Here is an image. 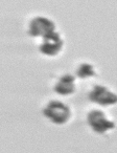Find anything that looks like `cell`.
I'll use <instances>...</instances> for the list:
<instances>
[{
    "mask_svg": "<svg viewBox=\"0 0 117 153\" xmlns=\"http://www.w3.org/2000/svg\"><path fill=\"white\" fill-rule=\"evenodd\" d=\"M53 90L60 96H71L75 91V76L65 74L55 83Z\"/></svg>",
    "mask_w": 117,
    "mask_h": 153,
    "instance_id": "cell-6",
    "label": "cell"
},
{
    "mask_svg": "<svg viewBox=\"0 0 117 153\" xmlns=\"http://www.w3.org/2000/svg\"><path fill=\"white\" fill-rule=\"evenodd\" d=\"M42 39L43 41L39 47V51L41 53L48 57H55L57 55H59L64 46V40L61 37L60 33H57V30Z\"/></svg>",
    "mask_w": 117,
    "mask_h": 153,
    "instance_id": "cell-4",
    "label": "cell"
},
{
    "mask_svg": "<svg viewBox=\"0 0 117 153\" xmlns=\"http://www.w3.org/2000/svg\"><path fill=\"white\" fill-rule=\"evenodd\" d=\"M43 114L55 125H64L69 121L71 111L69 106L57 100H51L43 108Z\"/></svg>",
    "mask_w": 117,
    "mask_h": 153,
    "instance_id": "cell-1",
    "label": "cell"
},
{
    "mask_svg": "<svg viewBox=\"0 0 117 153\" xmlns=\"http://www.w3.org/2000/svg\"><path fill=\"white\" fill-rule=\"evenodd\" d=\"M89 100L100 106H112L117 104V94L104 85H95L89 92Z\"/></svg>",
    "mask_w": 117,
    "mask_h": 153,
    "instance_id": "cell-5",
    "label": "cell"
},
{
    "mask_svg": "<svg viewBox=\"0 0 117 153\" xmlns=\"http://www.w3.org/2000/svg\"><path fill=\"white\" fill-rule=\"evenodd\" d=\"M88 125L94 132L98 134H104L115 128V123L111 121L104 111L99 109H92L87 115Z\"/></svg>",
    "mask_w": 117,
    "mask_h": 153,
    "instance_id": "cell-2",
    "label": "cell"
},
{
    "mask_svg": "<svg viewBox=\"0 0 117 153\" xmlns=\"http://www.w3.org/2000/svg\"><path fill=\"white\" fill-rule=\"evenodd\" d=\"M96 76L95 68L90 63H82L77 69V76L79 79H89Z\"/></svg>",
    "mask_w": 117,
    "mask_h": 153,
    "instance_id": "cell-7",
    "label": "cell"
},
{
    "mask_svg": "<svg viewBox=\"0 0 117 153\" xmlns=\"http://www.w3.org/2000/svg\"><path fill=\"white\" fill-rule=\"evenodd\" d=\"M55 32V23L48 17L36 16L29 22L28 25V35L30 37H42Z\"/></svg>",
    "mask_w": 117,
    "mask_h": 153,
    "instance_id": "cell-3",
    "label": "cell"
}]
</instances>
